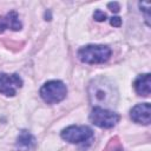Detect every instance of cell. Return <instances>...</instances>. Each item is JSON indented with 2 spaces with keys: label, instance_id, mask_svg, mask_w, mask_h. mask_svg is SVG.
<instances>
[{
  "label": "cell",
  "instance_id": "cell-1",
  "mask_svg": "<svg viewBox=\"0 0 151 151\" xmlns=\"http://www.w3.org/2000/svg\"><path fill=\"white\" fill-rule=\"evenodd\" d=\"M87 92L90 101L94 107L106 109L109 106H114L118 100V92L114 84L105 77L92 79Z\"/></svg>",
  "mask_w": 151,
  "mask_h": 151
},
{
  "label": "cell",
  "instance_id": "cell-2",
  "mask_svg": "<svg viewBox=\"0 0 151 151\" xmlns=\"http://www.w3.org/2000/svg\"><path fill=\"white\" fill-rule=\"evenodd\" d=\"M110 57L111 50L105 45H87L78 51V58L85 64H103Z\"/></svg>",
  "mask_w": 151,
  "mask_h": 151
},
{
  "label": "cell",
  "instance_id": "cell-3",
  "mask_svg": "<svg viewBox=\"0 0 151 151\" xmlns=\"http://www.w3.org/2000/svg\"><path fill=\"white\" fill-rule=\"evenodd\" d=\"M67 94L66 85L60 80H50L40 88V97L48 104H57L65 99Z\"/></svg>",
  "mask_w": 151,
  "mask_h": 151
},
{
  "label": "cell",
  "instance_id": "cell-4",
  "mask_svg": "<svg viewBox=\"0 0 151 151\" xmlns=\"http://www.w3.org/2000/svg\"><path fill=\"white\" fill-rule=\"evenodd\" d=\"M61 138L72 144H85L90 143L93 138V131L88 126L72 125L64 129L60 133Z\"/></svg>",
  "mask_w": 151,
  "mask_h": 151
},
{
  "label": "cell",
  "instance_id": "cell-5",
  "mask_svg": "<svg viewBox=\"0 0 151 151\" xmlns=\"http://www.w3.org/2000/svg\"><path fill=\"white\" fill-rule=\"evenodd\" d=\"M120 117L118 113L103 107H94L90 114V120L98 127L111 129L117 125Z\"/></svg>",
  "mask_w": 151,
  "mask_h": 151
},
{
  "label": "cell",
  "instance_id": "cell-6",
  "mask_svg": "<svg viewBox=\"0 0 151 151\" xmlns=\"http://www.w3.org/2000/svg\"><path fill=\"white\" fill-rule=\"evenodd\" d=\"M21 86H22V79L18 74L0 73V93L1 94H5L7 97H13L15 96L17 91Z\"/></svg>",
  "mask_w": 151,
  "mask_h": 151
},
{
  "label": "cell",
  "instance_id": "cell-7",
  "mask_svg": "<svg viewBox=\"0 0 151 151\" xmlns=\"http://www.w3.org/2000/svg\"><path fill=\"white\" fill-rule=\"evenodd\" d=\"M150 113H151V107H150L149 103L137 104L130 111L131 119L134 123L143 124V125H149L150 124Z\"/></svg>",
  "mask_w": 151,
  "mask_h": 151
},
{
  "label": "cell",
  "instance_id": "cell-8",
  "mask_svg": "<svg viewBox=\"0 0 151 151\" xmlns=\"http://www.w3.org/2000/svg\"><path fill=\"white\" fill-rule=\"evenodd\" d=\"M37 142L33 134L26 130H22L15 142V147L18 151H32L35 149Z\"/></svg>",
  "mask_w": 151,
  "mask_h": 151
},
{
  "label": "cell",
  "instance_id": "cell-9",
  "mask_svg": "<svg viewBox=\"0 0 151 151\" xmlns=\"http://www.w3.org/2000/svg\"><path fill=\"white\" fill-rule=\"evenodd\" d=\"M7 28L12 31H19L21 28V22L19 21V17L15 11H11L5 17H0V33Z\"/></svg>",
  "mask_w": 151,
  "mask_h": 151
},
{
  "label": "cell",
  "instance_id": "cell-10",
  "mask_svg": "<svg viewBox=\"0 0 151 151\" xmlns=\"http://www.w3.org/2000/svg\"><path fill=\"white\" fill-rule=\"evenodd\" d=\"M151 81H150V74L145 73V74H140L137 77V79L134 80V90L139 96L143 97H147L150 94L151 91Z\"/></svg>",
  "mask_w": 151,
  "mask_h": 151
},
{
  "label": "cell",
  "instance_id": "cell-11",
  "mask_svg": "<svg viewBox=\"0 0 151 151\" xmlns=\"http://www.w3.org/2000/svg\"><path fill=\"white\" fill-rule=\"evenodd\" d=\"M93 18H94V20H97V21H104V20L106 19V14H105L103 11L97 9V11H94V13H93Z\"/></svg>",
  "mask_w": 151,
  "mask_h": 151
},
{
  "label": "cell",
  "instance_id": "cell-12",
  "mask_svg": "<svg viewBox=\"0 0 151 151\" xmlns=\"http://www.w3.org/2000/svg\"><path fill=\"white\" fill-rule=\"evenodd\" d=\"M139 7H140V11L145 12L146 13V20H149V9H150V4L149 2H139Z\"/></svg>",
  "mask_w": 151,
  "mask_h": 151
},
{
  "label": "cell",
  "instance_id": "cell-13",
  "mask_svg": "<svg viewBox=\"0 0 151 151\" xmlns=\"http://www.w3.org/2000/svg\"><path fill=\"white\" fill-rule=\"evenodd\" d=\"M110 24L114 27H119L122 25V19L119 17H112L111 20H110Z\"/></svg>",
  "mask_w": 151,
  "mask_h": 151
},
{
  "label": "cell",
  "instance_id": "cell-14",
  "mask_svg": "<svg viewBox=\"0 0 151 151\" xmlns=\"http://www.w3.org/2000/svg\"><path fill=\"white\" fill-rule=\"evenodd\" d=\"M107 7L112 11V12H119V4L118 2H110L109 5H107Z\"/></svg>",
  "mask_w": 151,
  "mask_h": 151
}]
</instances>
